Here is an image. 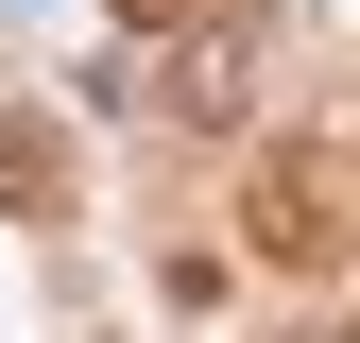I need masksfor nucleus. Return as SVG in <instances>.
Masks as SVG:
<instances>
[{"label":"nucleus","mask_w":360,"mask_h":343,"mask_svg":"<svg viewBox=\"0 0 360 343\" xmlns=\"http://www.w3.org/2000/svg\"><path fill=\"white\" fill-rule=\"evenodd\" d=\"M240 240L275 257V275H343V257H360V189H343V155H309V138L240 155Z\"/></svg>","instance_id":"obj_1"},{"label":"nucleus","mask_w":360,"mask_h":343,"mask_svg":"<svg viewBox=\"0 0 360 343\" xmlns=\"http://www.w3.org/2000/svg\"><path fill=\"white\" fill-rule=\"evenodd\" d=\"M0 206H69V138H52V120L0 138Z\"/></svg>","instance_id":"obj_3"},{"label":"nucleus","mask_w":360,"mask_h":343,"mask_svg":"<svg viewBox=\"0 0 360 343\" xmlns=\"http://www.w3.org/2000/svg\"><path fill=\"white\" fill-rule=\"evenodd\" d=\"M155 103L189 120V138H223V120L257 103V34H240V18H172V69H155Z\"/></svg>","instance_id":"obj_2"},{"label":"nucleus","mask_w":360,"mask_h":343,"mask_svg":"<svg viewBox=\"0 0 360 343\" xmlns=\"http://www.w3.org/2000/svg\"><path fill=\"white\" fill-rule=\"evenodd\" d=\"M120 18H138V34H172V18H206V0H120Z\"/></svg>","instance_id":"obj_4"},{"label":"nucleus","mask_w":360,"mask_h":343,"mask_svg":"<svg viewBox=\"0 0 360 343\" xmlns=\"http://www.w3.org/2000/svg\"><path fill=\"white\" fill-rule=\"evenodd\" d=\"M309 343H360V326H309Z\"/></svg>","instance_id":"obj_5"}]
</instances>
